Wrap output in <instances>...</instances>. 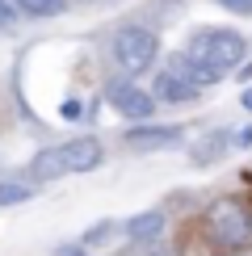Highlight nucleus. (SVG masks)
I'll use <instances>...</instances> for the list:
<instances>
[{"mask_svg": "<svg viewBox=\"0 0 252 256\" xmlns=\"http://www.w3.org/2000/svg\"><path fill=\"white\" fill-rule=\"evenodd\" d=\"M101 138L97 134H80V138H68L59 147H46L30 160V176L34 180H59L68 172H92L101 168Z\"/></svg>", "mask_w": 252, "mask_h": 256, "instance_id": "nucleus-1", "label": "nucleus"}, {"mask_svg": "<svg viewBox=\"0 0 252 256\" xmlns=\"http://www.w3.org/2000/svg\"><path fill=\"white\" fill-rule=\"evenodd\" d=\"M202 227L218 252H248L252 248V214L236 198H214L202 214Z\"/></svg>", "mask_w": 252, "mask_h": 256, "instance_id": "nucleus-2", "label": "nucleus"}, {"mask_svg": "<svg viewBox=\"0 0 252 256\" xmlns=\"http://www.w3.org/2000/svg\"><path fill=\"white\" fill-rule=\"evenodd\" d=\"M110 55H114V68L122 76H139V72H147L160 59V38L147 26H122L118 38H114V46H110Z\"/></svg>", "mask_w": 252, "mask_h": 256, "instance_id": "nucleus-3", "label": "nucleus"}, {"mask_svg": "<svg viewBox=\"0 0 252 256\" xmlns=\"http://www.w3.org/2000/svg\"><path fill=\"white\" fill-rule=\"evenodd\" d=\"M244 50H248V42L240 38L236 30H198V34L189 38L185 55H198V59L214 63V68L231 72L236 63H244Z\"/></svg>", "mask_w": 252, "mask_h": 256, "instance_id": "nucleus-4", "label": "nucleus"}, {"mask_svg": "<svg viewBox=\"0 0 252 256\" xmlns=\"http://www.w3.org/2000/svg\"><path fill=\"white\" fill-rule=\"evenodd\" d=\"M105 97H110V105L130 122H147L156 114V105H160L152 92H143L139 84H130V80H114L110 88H105Z\"/></svg>", "mask_w": 252, "mask_h": 256, "instance_id": "nucleus-5", "label": "nucleus"}, {"mask_svg": "<svg viewBox=\"0 0 252 256\" xmlns=\"http://www.w3.org/2000/svg\"><path fill=\"white\" fill-rule=\"evenodd\" d=\"M181 138H185L181 126H134L122 134V143L130 152H164V147H176Z\"/></svg>", "mask_w": 252, "mask_h": 256, "instance_id": "nucleus-6", "label": "nucleus"}, {"mask_svg": "<svg viewBox=\"0 0 252 256\" xmlns=\"http://www.w3.org/2000/svg\"><path fill=\"white\" fill-rule=\"evenodd\" d=\"M168 68H172L181 80H189L194 88H210V84H218V80L227 76L223 68H214V63H206V59H198V55H172V59H168Z\"/></svg>", "mask_w": 252, "mask_h": 256, "instance_id": "nucleus-7", "label": "nucleus"}, {"mask_svg": "<svg viewBox=\"0 0 252 256\" xmlns=\"http://www.w3.org/2000/svg\"><path fill=\"white\" fill-rule=\"evenodd\" d=\"M198 92H202V88H194L189 80H181L172 68H164L160 76H156V84H152V97L156 101H168V105H189V101H198Z\"/></svg>", "mask_w": 252, "mask_h": 256, "instance_id": "nucleus-8", "label": "nucleus"}, {"mask_svg": "<svg viewBox=\"0 0 252 256\" xmlns=\"http://www.w3.org/2000/svg\"><path fill=\"white\" fill-rule=\"evenodd\" d=\"M164 210H143V214H134V218H126V240L130 244H147V248H152V244H160L164 240Z\"/></svg>", "mask_w": 252, "mask_h": 256, "instance_id": "nucleus-9", "label": "nucleus"}, {"mask_svg": "<svg viewBox=\"0 0 252 256\" xmlns=\"http://www.w3.org/2000/svg\"><path fill=\"white\" fill-rule=\"evenodd\" d=\"M231 143H236V134H227V130H206L194 147H189V156H194V164H214V160H223V152H227Z\"/></svg>", "mask_w": 252, "mask_h": 256, "instance_id": "nucleus-10", "label": "nucleus"}, {"mask_svg": "<svg viewBox=\"0 0 252 256\" xmlns=\"http://www.w3.org/2000/svg\"><path fill=\"white\" fill-rule=\"evenodd\" d=\"M13 8L26 17H59L68 8V0H13Z\"/></svg>", "mask_w": 252, "mask_h": 256, "instance_id": "nucleus-11", "label": "nucleus"}, {"mask_svg": "<svg viewBox=\"0 0 252 256\" xmlns=\"http://www.w3.org/2000/svg\"><path fill=\"white\" fill-rule=\"evenodd\" d=\"M30 198H34V189L26 180H0V206H21Z\"/></svg>", "mask_w": 252, "mask_h": 256, "instance_id": "nucleus-12", "label": "nucleus"}, {"mask_svg": "<svg viewBox=\"0 0 252 256\" xmlns=\"http://www.w3.org/2000/svg\"><path fill=\"white\" fill-rule=\"evenodd\" d=\"M110 236H114V222L105 218V222H97V227H88V231H84V236H80V244H84V248H97V244H105Z\"/></svg>", "mask_w": 252, "mask_h": 256, "instance_id": "nucleus-13", "label": "nucleus"}, {"mask_svg": "<svg viewBox=\"0 0 252 256\" xmlns=\"http://www.w3.org/2000/svg\"><path fill=\"white\" fill-rule=\"evenodd\" d=\"M218 4H223L227 13H240V17H248V13H252V0H218Z\"/></svg>", "mask_w": 252, "mask_h": 256, "instance_id": "nucleus-14", "label": "nucleus"}, {"mask_svg": "<svg viewBox=\"0 0 252 256\" xmlns=\"http://www.w3.org/2000/svg\"><path fill=\"white\" fill-rule=\"evenodd\" d=\"M55 256H88V248H84L80 240H76V244H59V248H55Z\"/></svg>", "mask_w": 252, "mask_h": 256, "instance_id": "nucleus-15", "label": "nucleus"}, {"mask_svg": "<svg viewBox=\"0 0 252 256\" xmlns=\"http://www.w3.org/2000/svg\"><path fill=\"white\" fill-rule=\"evenodd\" d=\"M236 147H252V126H240V134H236Z\"/></svg>", "mask_w": 252, "mask_h": 256, "instance_id": "nucleus-16", "label": "nucleus"}, {"mask_svg": "<svg viewBox=\"0 0 252 256\" xmlns=\"http://www.w3.org/2000/svg\"><path fill=\"white\" fill-rule=\"evenodd\" d=\"M63 118H80V101H68V105H63Z\"/></svg>", "mask_w": 252, "mask_h": 256, "instance_id": "nucleus-17", "label": "nucleus"}, {"mask_svg": "<svg viewBox=\"0 0 252 256\" xmlns=\"http://www.w3.org/2000/svg\"><path fill=\"white\" fill-rule=\"evenodd\" d=\"M17 17V8H8V4H0V26H8V21Z\"/></svg>", "mask_w": 252, "mask_h": 256, "instance_id": "nucleus-18", "label": "nucleus"}, {"mask_svg": "<svg viewBox=\"0 0 252 256\" xmlns=\"http://www.w3.org/2000/svg\"><path fill=\"white\" fill-rule=\"evenodd\" d=\"M240 105H244V110H248V114H252V88H248V92H244V97H240Z\"/></svg>", "mask_w": 252, "mask_h": 256, "instance_id": "nucleus-19", "label": "nucleus"}]
</instances>
